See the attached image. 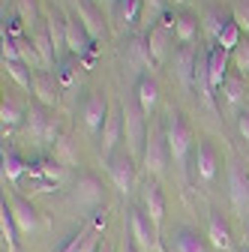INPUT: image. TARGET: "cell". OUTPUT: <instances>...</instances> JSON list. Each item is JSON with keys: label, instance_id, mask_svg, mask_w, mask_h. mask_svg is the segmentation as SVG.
Listing matches in <instances>:
<instances>
[{"label": "cell", "instance_id": "1", "mask_svg": "<svg viewBox=\"0 0 249 252\" xmlns=\"http://www.w3.org/2000/svg\"><path fill=\"white\" fill-rule=\"evenodd\" d=\"M165 141H168V153H171V162L177 165V171L186 177V171H189V153H192V129L189 123H186V117L180 111H168L165 117Z\"/></svg>", "mask_w": 249, "mask_h": 252}, {"label": "cell", "instance_id": "2", "mask_svg": "<svg viewBox=\"0 0 249 252\" xmlns=\"http://www.w3.org/2000/svg\"><path fill=\"white\" fill-rule=\"evenodd\" d=\"M123 105V132H126V141H129V150L132 156L138 159V156L144 153V144H147V114L141 111L138 99H135V93H129L126 99L120 102Z\"/></svg>", "mask_w": 249, "mask_h": 252}, {"label": "cell", "instance_id": "3", "mask_svg": "<svg viewBox=\"0 0 249 252\" xmlns=\"http://www.w3.org/2000/svg\"><path fill=\"white\" fill-rule=\"evenodd\" d=\"M27 132H30V138H33L36 144L48 147V144L57 141L60 120H57V114L51 108H45V105L36 102V105H30V111H27Z\"/></svg>", "mask_w": 249, "mask_h": 252}, {"label": "cell", "instance_id": "4", "mask_svg": "<svg viewBox=\"0 0 249 252\" xmlns=\"http://www.w3.org/2000/svg\"><path fill=\"white\" fill-rule=\"evenodd\" d=\"M171 159V153H168V141H165V129H150L147 132V144H144V153H141V165L147 171V177L156 180L165 165Z\"/></svg>", "mask_w": 249, "mask_h": 252}, {"label": "cell", "instance_id": "5", "mask_svg": "<svg viewBox=\"0 0 249 252\" xmlns=\"http://www.w3.org/2000/svg\"><path fill=\"white\" fill-rule=\"evenodd\" d=\"M66 51L72 57H78L84 66H90L93 57H96V48H93V39L84 30L81 18L78 15H66Z\"/></svg>", "mask_w": 249, "mask_h": 252}, {"label": "cell", "instance_id": "6", "mask_svg": "<svg viewBox=\"0 0 249 252\" xmlns=\"http://www.w3.org/2000/svg\"><path fill=\"white\" fill-rule=\"evenodd\" d=\"M108 114H111V108H108V96H105V93H102V90H93V93H87V99H84V105H81V117H84L87 132H93V135H102Z\"/></svg>", "mask_w": 249, "mask_h": 252}, {"label": "cell", "instance_id": "7", "mask_svg": "<svg viewBox=\"0 0 249 252\" xmlns=\"http://www.w3.org/2000/svg\"><path fill=\"white\" fill-rule=\"evenodd\" d=\"M108 165V177L117 186L120 195H129L135 186V156L132 153H114L111 159H105Z\"/></svg>", "mask_w": 249, "mask_h": 252}, {"label": "cell", "instance_id": "8", "mask_svg": "<svg viewBox=\"0 0 249 252\" xmlns=\"http://www.w3.org/2000/svg\"><path fill=\"white\" fill-rule=\"evenodd\" d=\"M129 237L141 252H156L159 249V234L153 228L144 210H129Z\"/></svg>", "mask_w": 249, "mask_h": 252}, {"label": "cell", "instance_id": "9", "mask_svg": "<svg viewBox=\"0 0 249 252\" xmlns=\"http://www.w3.org/2000/svg\"><path fill=\"white\" fill-rule=\"evenodd\" d=\"M228 198H231L234 210L249 213V174L237 159L228 162Z\"/></svg>", "mask_w": 249, "mask_h": 252}, {"label": "cell", "instance_id": "10", "mask_svg": "<svg viewBox=\"0 0 249 252\" xmlns=\"http://www.w3.org/2000/svg\"><path fill=\"white\" fill-rule=\"evenodd\" d=\"M144 39H147V51H150L153 66H159V63L165 60V54H168L171 39H174V24L171 21H159L156 27H150L144 33Z\"/></svg>", "mask_w": 249, "mask_h": 252}, {"label": "cell", "instance_id": "11", "mask_svg": "<svg viewBox=\"0 0 249 252\" xmlns=\"http://www.w3.org/2000/svg\"><path fill=\"white\" fill-rule=\"evenodd\" d=\"M144 213L147 219L153 222V228H156V234H162V219H165V195H162V186L159 180H150L147 177V186H144Z\"/></svg>", "mask_w": 249, "mask_h": 252}, {"label": "cell", "instance_id": "12", "mask_svg": "<svg viewBox=\"0 0 249 252\" xmlns=\"http://www.w3.org/2000/svg\"><path fill=\"white\" fill-rule=\"evenodd\" d=\"M216 171H219V153H216L213 141L201 138L195 144V174H198V180L213 183L216 180Z\"/></svg>", "mask_w": 249, "mask_h": 252}, {"label": "cell", "instance_id": "13", "mask_svg": "<svg viewBox=\"0 0 249 252\" xmlns=\"http://www.w3.org/2000/svg\"><path fill=\"white\" fill-rule=\"evenodd\" d=\"M60 81H57V75L54 72H36L33 75V96H36V102L39 105H45V108H57V102H60Z\"/></svg>", "mask_w": 249, "mask_h": 252}, {"label": "cell", "instance_id": "14", "mask_svg": "<svg viewBox=\"0 0 249 252\" xmlns=\"http://www.w3.org/2000/svg\"><path fill=\"white\" fill-rule=\"evenodd\" d=\"M9 210H12V219H15V225L21 234H33L39 228V216H36V207L30 204L27 198L21 195H12L9 198Z\"/></svg>", "mask_w": 249, "mask_h": 252}, {"label": "cell", "instance_id": "15", "mask_svg": "<svg viewBox=\"0 0 249 252\" xmlns=\"http://www.w3.org/2000/svg\"><path fill=\"white\" fill-rule=\"evenodd\" d=\"M207 75H210V87L213 93L222 90L225 78H228V51L219 45H210L207 48Z\"/></svg>", "mask_w": 249, "mask_h": 252}, {"label": "cell", "instance_id": "16", "mask_svg": "<svg viewBox=\"0 0 249 252\" xmlns=\"http://www.w3.org/2000/svg\"><path fill=\"white\" fill-rule=\"evenodd\" d=\"M78 18H81V24H84V30L90 33V39H93V42H99V39H105V36H108L105 18H102V12L93 6V3H87V0H78Z\"/></svg>", "mask_w": 249, "mask_h": 252}, {"label": "cell", "instance_id": "17", "mask_svg": "<svg viewBox=\"0 0 249 252\" xmlns=\"http://www.w3.org/2000/svg\"><path fill=\"white\" fill-rule=\"evenodd\" d=\"M195 63H198V54H195V45H180L177 54H174V72L180 78L183 87H192L195 84Z\"/></svg>", "mask_w": 249, "mask_h": 252}, {"label": "cell", "instance_id": "18", "mask_svg": "<svg viewBox=\"0 0 249 252\" xmlns=\"http://www.w3.org/2000/svg\"><path fill=\"white\" fill-rule=\"evenodd\" d=\"M120 135H123V105L111 108V114L105 120V129L99 135L102 138V156H105V159H111V156H114V147H117Z\"/></svg>", "mask_w": 249, "mask_h": 252}, {"label": "cell", "instance_id": "19", "mask_svg": "<svg viewBox=\"0 0 249 252\" xmlns=\"http://www.w3.org/2000/svg\"><path fill=\"white\" fill-rule=\"evenodd\" d=\"M45 30H48L51 42H54L57 63H60V60H63V51H66V15L60 12V9H48V15H45Z\"/></svg>", "mask_w": 249, "mask_h": 252}, {"label": "cell", "instance_id": "20", "mask_svg": "<svg viewBox=\"0 0 249 252\" xmlns=\"http://www.w3.org/2000/svg\"><path fill=\"white\" fill-rule=\"evenodd\" d=\"M75 198H78V204L96 207V204L105 201V189H102V183L93 177V174H81L78 183H75Z\"/></svg>", "mask_w": 249, "mask_h": 252}, {"label": "cell", "instance_id": "21", "mask_svg": "<svg viewBox=\"0 0 249 252\" xmlns=\"http://www.w3.org/2000/svg\"><path fill=\"white\" fill-rule=\"evenodd\" d=\"M135 99H138V105H141V111L150 117L153 114V108H156V102H159V84H156V78H150V75H138V81H135Z\"/></svg>", "mask_w": 249, "mask_h": 252}, {"label": "cell", "instance_id": "22", "mask_svg": "<svg viewBox=\"0 0 249 252\" xmlns=\"http://www.w3.org/2000/svg\"><path fill=\"white\" fill-rule=\"evenodd\" d=\"M198 27H201V18L192 15V12H180L174 15V39L180 45H192L198 39Z\"/></svg>", "mask_w": 249, "mask_h": 252}, {"label": "cell", "instance_id": "23", "mask_svg": "<svg viewBox=\"0 0 249 252\" xmlns=\"http://www.w3.org/2000/svg\"><path fill=\"white\" fill-rule=\"evenodd\" d=\"M207 240L213 249H231V228L225 222V216L219 210L210 213V225H207Z\"/></svg>", "mask_w": 249, "mask_h": 252}, {"label": "cell", "instance_id": "24", "mask_svg": "<svg viewBox=\"0 0 249 252\" xmlns=\"http://www.w3.org/2000/svg\"><path fill=\"white\" fill-rule=\"evenodd\" d=\"M171 252H207V246H204V237H201L195 228L183 225V228H177V231H174Z\"/></svg>", "mask_w": 249, "mask_h": 252}, {"label": "cell", "instance_id": "25", "mask_svg": "<svg viewBox=\"0 0 249 252\" xmlns=\"http://www.w3.org/2000/svg\"><path fill=\"white\" fill-rule=\"evenodd\" d=\"M228 21H231V12H225V9H219V6H210V9L201 15V30H204V36L216 42Z\"/></svg>", "mask_w": 249, "mask_h": 252}, {"label": "cell", "instance_id": "26", "mask_svg": "<svg viewBox=\"0 0 249 252\" xmlns=\"http://www.w3.org/2000/svg\"><path fill=\"white\" fill-rule=\"evenodd\" d=\"M0 159H3V177H6L9 183H18L21 174L30 171V165L21 159V153H18L15 147H6V144H3V150H0Z\"/></svg>", "mask_w": 249, "mask_h": 252}, {"label": "cell", "instance_id": "27", "mask_svg": "<svg viewBox=\"0 0 249 252\" xmlns=\"http://www.w3.org/2000/svg\"><path fill=\"white\" fill-rule=\"evenodd\" d=\"M0 234H3V243H6V252H18V225H15V219H12V210L9 204L3 201L0 204Z\"/></svg>", "mask_w": 249, "mask_h": 252}, {"label": "cell", "instance_id": "28", "mask_svg": "<svg viewBox=\"0 0 249 252\" xmlns=\"http://www.w3.org/2000/svg\"><path fill=\"white\" fill-rule=\"evenodd\" d=\"M222 96H225V105L228 108H240L246 102V81H243V75H228L225 78Z\"/></svg>", "mask_w": 249, "mask_h": 252}, {"label": "cell", "instance_id": "29", "mask_svg": "<svg viewBox=\"0 0 249 252\" xmlns=\"http://www.w3.org/2000/svg\"><path fill=\"white\" fill-rule=\"evenodd\" d=\"M30 39H33V45H36V54L42 60V66H54V63H57V51H54V42L48 36V30L39 27L36 33H30Z\"/></svg>", "mask_w": 249, "mask_h": 252}, {"label": "cell", "instance_id": "30", "mask_svg": "<svg viewBox=\"0 0 249 252\" xmlns=\"http://www.w3.org/2000/svg\"><path fill=\"white\" fill-rule=\"evenodd\" d=\"M18 9V21L24 33H36L39 30V9H36V0H18L15 3Z\"/></svg>", "mask_w": 249, "mask_h": 252}, {"label": "cell", "instance_id": "31", "mask_svg": "<svg viewBox=\"0 0 249 252\" xmlns=\"http://www.w3.org/2000/svg\"><path fill=\"white\" fill-rule=\"evenodd\" d=\"M141 6H144V0H120V3H117V12H114L117 24H120L123 30L132 27V24L141 18Z\"/></svg>", "mask_w": 249, "mask_h": 252}, {"label": "cell", "instance_id": "32", "mask_svg": "<svg viewBox=\"0 0 249 252\" xmlns=\"http://www.w3.org/2000/svg\"><path fill=\"white\" fill-rule=\"evenodd\" d=\"M3 69L12 75V81L21 90H33V72H30L27 63H21V60H3Z\"/></svg>", "mask_w": 249, "mask_h": 252}, {"label": "cell", "instance_id": "33", "mask_svg": "<svg viewBox=\"0 0 249 252\" xmlns=\"http://www.w3.org/2000/svg\"><path fill=\"white\" fill-rule=\"evenodd\" d=\"M78 57H63V60H60L57 63V69H54V75H57V81H60V87H72L75 81H78Z\"/></svg>", "mask_w": 249, "mask_h": 252}, {"label": "cell", "instance_id": "34", "mask_svg": "<svg viewBox=\"0 0 249 252\" xmlns=\"http://www.w3.org/2000/svg\"><path fill=\"white\" fill-rule=\"evenodd\" d=\"M165 9H168V0H144V6H141V21H144V27H147V30L156 27L159 18L165 15Z\"/></svg>", "mask_w": 249, "mask_h": 252}, {"label": "cell", "instance_id": "35", "mask_svg": "<svg viewBox=\"0 0 249 252\" xmlns=\"http://www.w3.org/2000/svg\"><path fill=\"white\" fill-rule=\"evenodd\" d=\"M21 120H27V111H21L12 99L3 96V102H0V123H3V129H15Z\"/></svg>", "mask_w": 249, "mask_h": 252}, {"label": "cell", "instance_id": "36", "mask_svg": "<svg viewBox=\"0 0 249 252\" xmlns=\"http://www.w3.org/2000/svg\"><path fill=\"white\" fill-rule=\"evenodd\" d=\"M240 39H243V30H240L234 21H228V24H225V30L219 33V39H216V45L225 48V51H234V48L240 45Z\"/></svg>", "mask_w": 249, "mask_h": 252}, {"label": "cell", "instance_id": "37", "mask_svg": "<svg viewBox=\"0 0 249 252\" xmlns=\"http://www.w3.org/2000/svg\"><path fill=\"white\" fill-rule=\"evenodd\" d=\"M231 21L243 30V33H249V0H234V6H231Z\"/></svg>", "mask_w": 249, "mask_h": 252}, {"label": "cell", "instance_id": "38", "mask_svg": "<svg viewBox=\"0 0 249 252\" xmlns=\"http://www.w3.org/2000/svg\"><path fill=\"white\" fill-rule=\"evenodd\" d=\"M87 237H90V231H87V228H78V231H72V234L66 237V243L60 246L57 252H81V246L87 243Z\"/></svg>", "mask_w": 249, "mask_h": 252}, {"label": "cell", "instance_id": "39", "mask_svg": "<svg viewBox=\"0 0 249 252\" xmlns=\"http://www.w3.org/2000/svg\"><path fill=\"white\" fill-rule=\"evenodd\" d=\"M234 66H237V75L249 72V39H240V45L234 48Z\"/></svg>", "mask_w": 249, "mask_h": 252}, {"label": "cell", "instance_id": "40", "mask_svg": "<svg viewBox=\"0 0 249 252\" xmlns=\"http://www.w3.org/2000/svg\"><path fill=\"white\" fill-rule=\"evenodd\" d=\"M237 132L249 141V111H240L237 114Z\"/></svg>", "mask_w": 249, "mask_h": 252}, {"label": "cell", "instance_id": "41", "mask_svg": "<svg viewBox=\"0 0 249 252\" xmlns=\"http://www.w3.org/2000/svg\"><path fill=\"white\" fill-rule=\"evenodd\" d=\"M81 252H99V231H90V237L81 246Z\"/></svg>", "mask_w": 249, "mask_h": 252}, {"label": "cell", "instance_id": "42", "mask_svg": "<svg viewBox=\"0 0 249 252\" xmlns=\"http://www.w3.org/2000/svg\"><path fill=\"white\" fill-rule=\"evenodd\" d=\"M117 252H141L135 243H132V237H126V234H123V243H120V249Z\"/></svg>", "mask_w": 249, "mask_h": 252}, {"label": "cell", "instance_id": "43", "mask_svg": "<svg viewBox=\"0 0 249 252\" xmlns=\"http://www.w3.org/2000/svg\"><path fill=\"white\" fill-rule=\"evenodd\" d=\"M102 3H105V6H108V12L114 15V12H117V3H120V0H102Z\"/></svg>", "mask_w": 249, "mask_h": 252}, {"label": "cell", "instance_id": "44", "mask_svg": "<svg viewBox=\"0 0 249 252\" xmlns=\"http://www.w3.org/2000/svg\"><path fill=\"white\" fill-rule=\"evenodd\" d=\"M240 252H249V246H243V249H240Z\"/></svg>", "mask_w": 249, "mask_h": 252}, {"label": "cell", "instance_id": "45", "mask_svg": "<svg viewBox=\"0 0 249 252\" xmlns=\"http://www.w3.org/2000/svg\"><path fill=\"white\" fill-rule=\"evenodd\" d=\"M102 252H108V249H102Z\"/></svg>", "mask_w": 249, "mask_h": 252}]
</instances>
